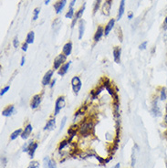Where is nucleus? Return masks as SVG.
I'll use <instances>...</instances> for the list:
<instances>
[{
	"instance_id": "1",
	"label": "nucleus",
	"mask_w": 167,
	"mask_h": 168,
	"mask_svg": "<svg viewBox=\"0 0 167 168\" xmlns=\"http://www.w3.org/2000/svg\"><path fill=\"white\" fill-rule=\"evenodd\" d=\"M93 119L90 118V116L89 117H85L83 120L82 121L81 124H80V128H79V133L82 136H89L91 133V131L93 130L94 127V122H93Z\"/></svg>"
},
{
	"instance_id": "2",
	"label": "nucleus",
	"mask_w": 167,
	"mask_h": 168,
	"mask_svg": "<svg viewBox=\"0 0 167 168\" xmlns=\"http://www.w3.org/2000/svg\"><path fill=\"white\" fill-rule=\"evenodd\" d=\"M65 106V96L61 95L59 96L56 100L55 102V107H54V116L58 115L60 113V111L64 108Z\"/></svg>"
},
{
	"instance_id": "3",
	"label": "nucleus",
	"mask_w": 167,
	"mask_h": 168,
	"mask_svg": "<svg viewBox=\"0 0 167 168\" xmlns=\"http://www.w3.org/2000/svg\"><path fill=\"white\" fill-rule=\"evenodd\" d=\"M65 62H67V57L63 53L59 54L54 59V61H53V70H59Z\"/></svg>"
},
{
	"instance_id": "4",
	"label": "nucleus",
	"mask_w": 167,
	"mask_h": 168,
	"mask_svg": "<svg viewBox=\"0 0 167 168\" xmlns=\"http://www.w3.org/2000/svg\"><path fill=\"white\" fill-rule=\"evenodd\" d=\"M71 87H72V90L73 92L78 95L82 87V80L80 79L79 76H74L72 79H71Z\"/></svg>"
},
{
	"instance_id": "5",
	"label": "nucleus",
	"mask_w": 167,
	"mask_h": 168,
	"mask_svg": "<svg viewBox=\"0 0 167 168\" xmlns=\"http://www.w3.org/2000/svg\"><path fill=\"white\" fill-rule=\"evenodd\" d=\"M42 94H43V92L38 93V94H35L32 97V99L30 100V104H29L31 109L36 110V109H38L39 107V105H40V103L42 101Z\"/></svg>"
},
{
	"instance_id": "6",
	"label": "nucleus",
	"mask_w": 167,
	"mask_h": 168,
	"mask_svg": "<svg viewBox=\"0 0 167 168\" xmlns=\"http://www.w3.org/2000/svg\"><path fill=\"white\" fill-rule=\"evenodd\" d=\"M104 35V27L102 25H99L97 27V29L94 33V36H93V40H94V45L100 41V39L102 38V36Z\"/></svg>"
},
{
	"instance_id": "7",
	"label": "nucleus",
	"mask_w": 167,
	"mask_h": 168,
	"mask_svg": "<svg viewBox=\"0 0 167 168\" xmlns=\"http://www.w3.org/2000/svg\"><path fill=\"white\" fill-rule=\"evenodd\" d=\"M53 74H54V70H49V71H47L42 79V82L41 83L43 86H47L49 84L51 83L52 82V77H53Z\"/></svg>"
},
{
	"instance_id": "8",
	"label": "nucleus",
	"mask_w": 167,
	"mask_h": 168,
	"mask_svg": "<svg viewBox=\"0 0 167 168\" xmlns=\"http://www.w3.org/2000/svg\"><path fill=\"white\" fill-rule=\"evenodd\" d=\"M112 2H113V0H105L104 1V3L102 4V7H101V11H102L103 15H105V16L110 15L111 5H112Z\"/></svg>"
},
{
	"instance_id": "9",
	"label": "nucleus",
	"mask_w": 167,
	"mask_h": 168,
	"mask_svg": "<svg viewBox=\"0 0 167 168\" xmlns=\"http://www.w3.org/2000/svg\"><path fill=\"white\" fill-rule=\"evenodd\" d=\"M85 7H86V5L83 4V5H82V6H81V8H80L78 11H76V13H75V16L73 17L72 22H71V27H74V26L76 25V22H77L80 18H82V16H83L84 11H85Z\"/></svg>"
},
{
	"instance_id": "10",
	"label": "nucleus",
	"mask_w": 167,
	"mask_h": 168,
	"mask_svg": "<svg viewBox=\"0 0 167 168\" xmlns=\"http://www.w3.org/2000/svg\"><path fill=\"white\" fill-rule=\"evenodd\" d=\"M112 55H113V60L114 62L117 64L121 63V57H122V48L119 46H115L112 50Z\"/></svg>"
},
{
	"instance_id": "11",
	"label": "nucleus",
	"mask_w": 167,
	"mask_h": 168,
	"mask_svg": "<svg viewBox=\"0 0 167 168\" xmlns=\"http://www.w3.org/2000/svg\"><path fill=\"white\" fill-rule=\"evenodd\" d=\"M56 128V118L54 116H51L46 122V125L44 126V131H53Z\"/></svg>"
},
{
	"instance_id": "12",
	"label": "nucleus",
	"mask_w": 167,
	"mask_h": 168,
	"mask_svg": "<svg viewBox=\"0 0 167 168\" xmlns=\"http://www.w3.org/2000/svg\"><path fill=\"white\" fill-rule=\"evenodd\" d=\"M38 147V144L37 142L31 141L28 143V149H27V154L30 156V158H33L35 155V152Z\"/></svg>"
},
{
	"instance_id": "13",
	"label": "nucleus",
	"mask_w": 167,
	"mask_h": 168,
	"mask_svg": "<svg viewBox=\"0 0 167 168\" xmlns=\"http://www.w3.org/2000/svg\"><path fill=\"white\" fill-rule=\"evenodd\" d=\"M32 130H33V128H32V125L30 124V123H27L26 126H25V128L23 129V132H22V133H21V138L23 139V140H27V139H28L29 138V136H30V134H31V133H32Z\"/></svg>"
},
{
	"instance_id": "14",
	"label": "nucleus",
	"mask_w": 167,
	"mask_h": 168,
	"mask_svg": "<svg viewBox=\"0 0 167 168\" xmlns=\"http://www.w3.org/2000/svg\"><path fill=\"white\" fill-rule=\"evenodd\" d=\"M66 4H67V0H58V1H56L54 5H53L56 14H60L63 10V8L65 7Z\"/></svg>"
},
{
	"instance_id": "15",
	"label": "nucleus",
	"mask_w": 167,
	"mask_h": 168,
	"mask_svg": "<svg viewBox=\"0 0 167 168\" xmlns=\"http://www.w3.org/2000/svg\"><path fill=\"white\" fill-rule=\"evenodd\" d=\"M14 111H15V106H14L13 104H9V105L5 106V107L3 109L1 114H2V116H4V117H9V116L12 115V113L14 112Z\"/></svg>"
},
{
	"instance_id": "16",
	"label": "nucleus",
	"mask_w": 167,
	"mask_h": 168,
	"mask_svg": "<svg viewBox=\"0 0 167 168\" xmlns=\"http://www.w3.org/2000/svg\"><path fill=\"white\" fill-rule=\"evenodd\" d=\"M156 92H158V94H159L160 100H165L167 99V89L165 86L157 87Z\"/></svg>"
},
{
	"instance_id": "17",
	"label": "nucleus",
	"mask_w": 167,
	"mask_h": 168,
	"mask_svg": "<svg viewBox=\"0 0 167 168\" xmlns=\"http://www.w3.org/2000/svg\"><path fill=\"white\" fill-rule=\"evenodd\" d=\"M114 25H115V19L114 18H111L108 23L106 24V26L104 27V35L105 37L109 35V33L112 30V28L114 27Z\"/></svg>"
},
{
	"instance_id": "18",
	"label": "nucleus",
	"mask_w": 167,
	"mask_h": 168,
	"mask_svg": "<svg viewBox=\"0 0 167 168\" xmlns=\"http://www.w3.org/2000/svg\"><path fill=\"white\" fill-rule=\"evenodd\" d=\"M79 128H80V125L79 124H73V125H71L70 128H69V130H68V134H69V138L72 141V139H73V137L76 135V133H79Z\"/></svg>"
},
{
	"instance_id": "19",
	"label": "nucleus",
	"mask_w": 167,
	"mask_h": 168,
	"mask_svg": "<svg viewBox=\"0 0 167 168\" xmlns=\"http://www.w3.org/2000/svg\"><path fill=\"white\" fill-rule=\"evenodd\" d=\"M71 61H67V62H65L59 70H58V73H59V75L60 76H64L67 72H68V71H69V69H70V66H71Z\"/></svg>"
},
{
	"instance_id": "20",
	"label": "nucleus",
	"mask_w": 167,
	"mask_h": 168,
	"mask_svg": "<svg viewBox=\"0 0 167 168\" xmlns=\"http://www.w3.org/2000/svg\"><path fill=\"white\" fill-rule=\"evenodd\" d=\"M72 52V43L71 41H69L67 42L64 46H63V49H62V53L66 56V57H69Z\"/></svg>"
},
{
	"instance_id": "21",
	"label": "nucleus",
	"mask_w": 167,
	"mask_h": 168,
	"mask_svg": "<svg viewBox=\"0 0 167 168\" xmlns=\"http://www.w3.org/2000/svg\"><path fill=\"white\" fill-rule=\"evenodd\" d=\"M125 11V0H121L120 5H119V9H118V15H117V20H120Z\"/></svg>"
},
{
	"instance_id": "22",
	"label": "nucleus",
	"mask_w": 167,
	"mask_h": 168,
	"mask_svg": "<svg viewBox=\"0 0 167 168\" xmlns=\"http://www.w3.org/2000/svg\"><path fill=\"white\" fill-rule=\"evenodd\" d=\"M85 20L80 19L79 21V39H82L83 38L84 31H85Z\"/></svg>"
},
{
	"instance_id": "23",
	"label": "nucleus",
	"mask_w": 167,
	"mask_h": 168,
	"mask_svg": "<svg viewBox=\"0 0 167 168\" xmlns=\"http://www.w3.org/2000/svg\"><path fill=\"white\" fill-rule=\"evenodd\" d=\"M44 163H45V167L46 168H58L56 162L53 159H49L48 156L44 158Z\"/></svg>"
},
{
	"instance_id": "24",
	"label": "nucleus",
	"mask_w": 167,
	"mask_h": 168,
	"mask_svg": "<svg viewBox=\"0 0 167 168\" xmlns=\"http://www.w3.org/2000/svg\"><path fill=\"white\" fill-rule=\"evenodd\" d=\"M71 142V140L69 138V139H65V140H63V141H61L60 143V144H59V146H58V150H59V152H61L66 146H68L69 144H70V143Z\"/></svg>"
},
{
	"instance_id": "25",
	"label": "nucleus",
	"mask_w": 167,
	"mask_h": 168,
	"mask_svg": "<svg viewBox=\"0 0 167 168\" xmlns=\"http://www.w3.org/2000/svg\"><path fill=\"white\" fill-rule=\"evenodd\" d=\"M87 109H88V106H87V105H82V107H80V108L78 109V111H75V113H74V118H77V117L80 116V115H83V114H85L86 111H87Z\"/></svg>"
},
{
	"instance_id": "26",
	"label": "nucleus",
	"mask_w": 167,
	"mask_h": 168,
	"mask_svg": "<svg viewBox=\"0 0 167 168\" xmlns=\"http://www.w3.org/2000/svg\"><path fill=\"white\" fill-rule=\"evenodd\" d=\"M34 39H35V33L34 31H29L26 37V40L25 42H27V44H32L34 42Z\"/></svg>"
},
{
	"instance_id": "27",
	"label": "nucleus",
	"mask_w": 167,
	"mask_h": 168,
	"mask_svg": "<svg viewBox=\"0 0 167 168\" xmlns=\"http://www.w3.org/2000/svg\"><path fill=\"white\" fill-rule=\"evenodd\" d=\"M22 132H23V129H17V130L14 131V132L11 133V135H10V140H11V141H14V140H16L18 136H21Z\"/></svg>"
},
{
	"instance_id": "28",
	"label": "nucleus",
	"mask_w": 167,
	"mask_h": 168,
	"mask_svg": "<svg viewBox=\"0 0 167 168\" xmlns=\"http://www.w3.org/2000/svg\"><path fill=\"white\" fill-rule=\"evenodd\" d=\"M75 16V10L73 7H70L68 12L65 14V17L66 18H70V19H73V17Z\"/></svg>"
},
{
	"instance_id": "29",
	"label": "nucleus",
	"mask_w": 167,
	"mask_h": 168,
	"mask_svg": "<svg viewBox=\"0 0 167 168\" xmlns=\"http://www.w3.org/2000/svg\"><path fill=\"white\" fill-rule=\"evenodd\" d=\"M101 1L102 0H95L94 4H93V11H92V14L95 15L97 13V11L99 10V8L100 7V4H101Z\"/></svg>"
},
{
	"instance_id": "30",
	"label": "nucleus",
	"mask_w": 167,
	"mask_h": 168,
	"mask_svg": "<svg viewBox=\"0 0 167 168\" xmlns=\"http://www.w3.org/2000/svg\"><path fill=\"white\" fill-rule=\"evenodd\" d=\"M39 13H40V8L39 7H36L34 9V11H33V21H36L38 18Z\"/></svg>"
},
{
	"instance_id": "31",
	"label": "nucleus",
	"mask_w": 167,
	"mask_h": 168,
	"mask_svg": "<svg viewBox=\"0 0 167 168\" xmlns=\"http://www.w3.org/2000/svg\"><path fill=\"white\" fill-rule=\"evenodd\" d=\"M39 166H39V163L38 161H32L29 163L27 168H39Z\"/></svg>"
},
{
	"instance_id": "32",
	"label": "nucleus",
	"mask_w": 167,
	"mask_h": 168,
	"mask_svg": "<svg viewBox=\"0 0 167 168\" xmlns=\"http://www.w3.org/2000/svg\"><path fill=\"white\" fill-rule=\"evenodd\" d=\"M116 33H117V36H118V38L120 39V41L122 42V38H123V36H122V29L120 30V32H119V28L117 27L116 28Z\"/></svg>"
},
{
	"instance_id": "33",
	"label": "nucleus",
	"mask_w": 167,
	"mask_h": 168,
	"mask_svg": "<svg viewBox=\"0 0 167 168\" xmlns=\"http://www.w3.org/2000/svg\"><path fill=\"white\" fill-rule=\"evenodd\" d=\"M147 44H148V42H147V41H143V43H141V44L139 45V49H140L141 50H144V49H146V48H147Z\"/></svg>"
},
{
	"instance_id": "34",
	"label": "nucleus",
	"mask_w": 167,
	"mask_h": 168,
	"mask_svg": "<svg viewBox=\"0 0 167 168\" xmlns=\"http://www.w3.org/2000/svg\"><path fill=\"white\" fill-rule=\"evenodd\" d=\"M9 88H10L9 86H5L4 89H1V92H0V96H1V97H3V95H5V94L8 91Z\"/></svg>"
},
{
	"instance_id": "35",
	"label": "nucleus",
	"mask_w": 167,
	"mask_h": 168,
	"mask_svg": "<svg viewBox=\"0 0 167 168\" xmlns=\"http://www.w3.org/2000/svg\"><path fill=\"white\" fill-rule=\"evenodd\" d=\"M13 46H14V48H18V46H19V40H18V38H17V37H16L15 38H14V40H13Z\"/></svg>"
},
{
	"instance_id": "36",
	"label": "nucleus",
	"mask_w": 167,
	"mask_h": 168,
	"mask_svg": "<svg viewBox=\"0 0 167 168\" xmlns=\"http://www.w3.org/2000/svg\"><path fill=\"white\" fill-rule=\"evenodd\" d=\"M66 122H67V117H66V116H64V117L62 118V121H61V123H60V131L64 128V126H65Z\"/></svg>"
},
{
	"instance_id": "37",
	"label": "nucleus",
	"mask_w": 167,
	"mask_h": 168,
	"mask_svg": "<svg viewBox=\"0 0 167 168\" xmlns=\"http://www.w3.org/2000/svg\"><path fill=\"white\" fill-rule=\"evenodd\" d=\"M27 48H28V44L27 42H23L22 45H21V49L26 52L27 50Z\"/></svg>"
},
{
	"instance_id": "38",
	"label": "nucleus",
	"mask_w": 167,
	"mask_h": 168,
	"mask_svg": "<svg viewBox=\"0 0 167 168\" xmlns=\"http://www.w3.org/2000/svg\"><path fill=\"white\" fill-rule=\"evenodd\" d=\"M135 162H136V157H135V154L133 152V155H132V166H135Z\"/></svg>"
},
{
	"instance_id": "39",
	"label": "nucleus",
	"mask_w": 167,
	"mask_h": 168,
	"mask_svg": "<svg viewBox=\"0 0 167 168\" xmlns=\"http://www.w3.org/2000/svg\"><path fill=\"white\" fill-rule=\"evenodd\" d=\"M162 28L165 31L167 30V16L165 18V20H164V23H163V26H162Z\"/></svg>"
},
{
	"instance_id": "40",
	"label": "nucleus",
	"mask_w": 167,
	"mask_h": 168,
	"mask_svg": "<svg viewBox=\"0 0 167 168\" xmlns=\"http://www.w3.org/2000/svg\"><path fill=\"white\" fill-rule=\"evenodd\" d=\"M162 125H165V127H167V113H165L164 116V122L162 123Z\"/></svg>"
},
{
	"instance_id": "41",
	"label": "nucleus",
	"mask_w": 167,
	"mask_h": 168,
	"mask_svg": "<svg viewBox=\"0 0 167 168\" xmlns=\"http://www.w3.org/2000/svg\"><path fill=\"white\" fill-rule=\"evenodd\" d=\"M25 62H26L25 56H22V58H21V61H20V66H21V67H23V66H24V64H25Z\"/></svg>"
},
{
	"instance_id": "42",
	"label": "nucleus",
	"mask_w": 167,
	"mask_h": 168,
	"mask_svg": "<svg viewBox=\"0 0 167 168\" xmlns=\"http://www.w3.org/2000/svg\"><path fill=\"white\" fill-rule=\"evenodd\" d=\"M27 149H28V144H26L23 147V152H26L27 153Z\"/></svg>"
},
{
	"instance_id": "43",
	"label": "nucleus",
	"mask_w": 167,
	"mask_h": 168,
	"mask_svg": "<svg viewBox=\"0 0 167 168\" xmlns=\"http://www.w3.org/2000/svg\"><path fill=\"white\" fill-rule=\"evenodd\" d=\"M76 1H77V0H71V3H70V7H73L74 5H75V3H76Z\"/></svg>"
},
{
	"instance_id": "44",
	"label": "nucleus",
	"mask_w": 167,
	"mask_h": 168,
	"mask_svg": "<svg viewBox=\"0 0 167 168\" xmlns=\"http://www.w3.org/2000/svg\"><path fill=\"white\" fill-rule=\"evenodd\" d=\"M2 164H3L4 166L6 165V158H5V157H2Z\"/></svg>"
},
{
	"instance_id": "45",
	"label": "nucleus",
	"mask_w": 167,
	"mask_h": 168,
	"mask_svg": "<svg viewBox=\"0 0 167 168\" xmlns=\"http://www.w3.org/2000/svg\"><path fill=\"white\" fill-rule=\"evenodd\" d=\"M56 83V79H54V80H52V82H51V83H50V88H53L54 87V85Z\"/></svg>"
},
{
	"instance_id": "46",
	"label": "nucleus",
	"mask_w": 167,
	"mask_h": 168,
	"mask_svg": "<svg viewBox=\"0 0 167 168\" xmlns=\"http://www.w3.org/2000/svg\"><path fill=\"white\" fill-rule=\"evenodd\" d=\"M133 17V13H132V12H131V13H129V15H128V18H129V19H132Z\"/></svg>"
},
{
	"instance_id": "47",
	"label": "nucleus",
	"mask_w": 167,
	"mask_h": 168,
	"mask_svg": "<svg viewBox=\"0 0 167 168\" xmlns=\"http://www.w3.org/2000/svg\"><path fill=\"white\" fill-rule=\"evenodd\" d=\"M49 2H50V0H44V4H45V5H49Z\"/></svg>"
},
{
	"instance_id": "48",
	"label": "nucleus",
	"mask_w": 167,
	"mask_h": 168,
	"mask_svg": "<svg viewBox=\"0 0 167 168\" xmlns=\"http://www.w3.org/2000/svg\"><path fill=\"white\" fill-rule=\"evenodd\" d=\"M120 167H121V164H120V163H118V164H116V166H115L113 168H120Z\"/></svg>"
},
{
	"instance_id": "49",
	"label": "nucleus",
	"mask_w": 167,
	"mask_h": 168,
	"mask_svg": "<svg viewBox=\"0 0 167 168\" xmlns=\"http://www.w3.org/2000/svg\"><path fill=\"white\" fill-rule=\"evenodd\" d=\"M164 136H165V138L167 140V130L165 132V133H164Z\"/></svg>"
},
{
	"instance_id": "50",
	"label": "nucleus",
	"mask_w": 167,
	"mask_h": 168,
	"mask_svg": "<svg viewBox=\"0 0 167 168\" xmlns=\"http://www.w3.org/2000/svg\"><path fill=\"white\" fill-rule=\"evenodd\" d=\"M165 113H167V103L165 104Z\"/></svg>"
},
{
	"instance_id": "51",
	"label": "nucleus",
	"mask_w": 167,
	"mask_h": 168,
	"mask_svg": "<svg viewBox=\"0 0 167 168\" xmlns=\"http://www.w3.org/2000/svg\"><path fill=\"white\" fill-rule=\"evenodd\" d=\"M165 163H166V168H167V161H166V162H165Z\"/></svg>"
}]
</instances>
